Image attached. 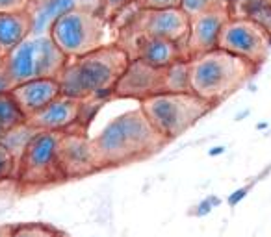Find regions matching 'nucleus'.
<instances>
[{"mask_svg": "<svg viewBox=\"0 0 271 237\" xmlns=\"http://www.w3.org/2000/svg\"><path fill=\"white\" fill-rule=\"evenodd\" d=\"M249 115H251V109H249V108H245V109H242V111H238V113L234 115V121H236V123H240V121L247 118Z\"/></svg>", "mask_w": 271, "mask_h": 237, "instance_id": "nucleus-30", "label": "nucleus"}, {"mask_svg": "<svg viewBox=\"0 0 271 237\" xmlns=\"http://www.w3.org/2000/svg\"><path fill=\"white\" fill-rule=\"evenodd\" d=\"M38 132L39 130L33 128L30 123H24V124H21V126L6 130L0 146L10 152L11 156H13V160L17 162V165H19L22 154H24V150H26L28 145H30V141L33 139V135L38 134Z\"/></svg>", "mask_w": 271, "mask_h": 237, "instance_id": "nucleus-18", "label": "nucleus"}, {"mask_svg": "<svg viewBox=\"0 0 271 237\" xmlns=\"http://www.w3.org/2000/svg\"><path fill=\"white\" fill-rule=\"evenodd\" d=\"M140 108L152 128L169 143L195 126L214 106L193 93H158L140 102Z\"/></svg>", "mask_w": 271, "mask_h": 237, "instance_id": "nucleus-4", "label": "nucleus"}, {"mask_svg": "<svg viewBox=\"0 0 271 237\" xmlns=\"http://www.w3.org/2000/svg\"><path fill=\"white\" fill-rule=\"evenodd\" d=\"M258 132H264V130H267L269 128V123H266V121H262V123H256V126H255Z\"/></svg>", "mask_w": 271, "mask_h": 237, "instance_id": "nucleus-32", "label": "nucleus"}, {"mask_svg": "<svg viewBox=\"0 0 271 237\" xmlns=\"http://www.w3.org/2000/svg\"><path fill=\"white\" fill-rule=\"evenodd\" d=\"M61 135L63 134L39 130L22 154L15 178H19L26 185H45L65 180L60 167Z\"/></svg>", "mask_w": 271, "mask_h": 237, "instance_id": "nucleus-6", "label": "nucleus"}, {"mask_svg": "<svg viewBox=\"0 0 271 237\" xmlns=\"http://www.w3.org/2000/svg\"><path fill=\"white\" fill-rule=\"evenodd\" d=\"M269 173H271V163H269V165H267L266 169H264V171H262L260 174H256V176H255V182H260V180H264V178H266Z\"/></svg>", "mask_w": 271, "mask_h": 237, "instance_id": "nucleus-31", "label": "nucleus"}, {"mask_svg": "<svg viewBox=\"0 0 271 237\" xmlns=\"http://www.w3.org/2000/svg\"><path fill=\"white\" fill-rule=\"evenodd\" d=\"M128 65L130 56L119 45H108L91 54L69 59L58 76L61 95L75 100L108 102Z\"/></svg>", "mask_w": 271, "mask_h": 237, "instance_id": "nucleus-1", "label": "nucleus"}, {"mask_svg": "<svg viewBox=\"0 0 271 237\" xmlns=\"http://www.w3.org/2000/svg\"><path fill=\"white\" fill-rule=\"evenodd\" d=\"M91 143L100 169L136 162L167 145V141L147 121L140 104L138 108L110 118L103 130L91 137Z\"/></svg>", "mask_w": 271, "mask_h": 237, "instance_id": "nucleus-2", "label": "nucleus"}, {"mask_svg": "<svg viewBox=\"0 0 271 237\" xmlns=\"http://www.w3.org/2000/svg\"><path fill=\"white\" fill-rule=\"evenodd\" d=\"M228 19L230 11L227 8H219L190 19V35L184 47V59L190 61L197 56L219 49V37Z\"/></svg>", "mask_w": 271, "mask_h": 237, "instance_id": "nucleus-10", "label": "nucleus"}, {"mask_svg": "<svg viewBox=\"0 0 271 237\" xmlns=\"http://www.w3.org/2000/svg\"><path fill=\"white\" fill-rule=\"evenodd\" d=\"M163 93V69H154L140 59H130L114 91L115 98L143 102L145 98Z\"/></svg>", "mask_w": 271, "mask_h": 237, "instance_id": "nucleus-11", "label": "nucleus"}, {"mask_svg": "<svg viewBox=\"0 0 271 237\" xmlns=\"http://www.w3.org/2000/svg\"><path fill=\"white\" fill-rule=\"evenodd\" d=\"M10 228L11 226H0V237H10Z\"/></svg>", "mask_w": 271, "mask_h": 237, "instance_id": "nucleus-34", "label": "nucleus"}, {"mask_svg": "<svg viewBox=\"0 0 271 237\" xmlns=\"http://www.w3.org/2000/svg\"><path fill=\"white\" fill-rule=\"evenodd\" d=\"M140 10H177L180 0H134Z\"/></svg>", "mask_w": 271, "mask_h": 237, "instance_id": "nucleus-25", "label": "nucleus"}, {"mask_svg": "<svg viewBox=\"0 0 271 237\" xmlns=\"http://www.w3.org/2000/svg\"><path fill=\"white\" fill-rule=\"evenodd\" d=\"M221 206V199L217 194H208L206 199H202L197 206H193V210L190 211V215L197 217V219H202V217L210 215L212 211Z\"/></svg>", "mask_w": 271, "mask_h": 237, "instance_id": "nucleus-23", "label": "nucleus"}, {"mask_svg": "<svg viewBox=\"0 0 271 237\" xmlns=\"http://www.w3.org/2000/svg\"><path fill=\"white\" fill-rule=\"evenodd\" d=\"M24 123H28V117L17 104L13 95L11 93L0 95V126L4 130H11Z\"/></svg>", "mask_w": 271, "mask_h": 237, "instance_id": "nucleus-20", "label": "nucleus"}, {"mask_svg": "<svg viewBox=\"0 0 271 237\" xmlns=\"http://www.w3.org/2000/svg\"><path fill=\"white\" fill-rule=\"evenodd\" d=\"M11 95L30 118L61 97V86L58 78H36L15 86L11 89Z\"/></svg>", "mask_w": 271, "mask_h": 237, "instance_id": "nucleus-15", "label": "nucleus"}, {"mask_svg": "<svg viewBox=\"0 0 271 237\" xmlns=\"http://www.w3.org/2000/svg\"><path fill=\"white\" fill-rule=\"evenodd\" d=\"M10 237H58V232L47 224H17L10 228Z\"/></svg>", "mask_w": 271, "mask_h": 237, "instance_id": "nucleus-22", "label": "nucleus"}, {"mask_svg": "<svg viewBox=\"0 0 271 237\" xmlns=\"http://www.w3.org/2000/svg\"><path fill=\"white\" fill-rule=\"evenodd\" d=\"M255 180L253 182H249V183H245V185H242V187H238L236 191H232V193L228 194L227 196V204H228V208H236V206L242 202V200H245L247 199V194L251 193V189L255 187Z\"/></svg>", "mask_w": 271, "mask_h": 237, "instance_id": "nucleus-27", "label": "nucleus"}, {"mask_svg": "<svg viewBox=\"0 0 271 237\" xmlns=\"http://www.w3.org/2000/svg\"><path fill=\"white\" fill-rule=\"evenodd\" d=\"M108 19L95 11H73L52 24L49 35L69 59L108 47Z\"/></svg>", "mask_w": 271, "mask_h": 237, "instance_id": "nucleus-5", "label": "nucleus"}, {"mask_svg": "<svg viewBox=\"0 0 271 237\" xmlns=\"http://www.w3.org/2000/svg\"><path fill=\"white\" fill-rule=\"evenodd\" d=\"M163 93H191L188 59H179L177 63L163 69Z\"/></svg>", "mask_w": 271, "mask_h": 237, "instance_id": "nucleus-19", "label": "nucleus"}, {"mask_svg": "<svg viewBox=\"0 0 271 237\" xmlns=\"http://www.w3.org/2000/svg\"><path fill=\"white\" fill-rule=\"evenodd\" d=\"M132 45H134V54L130 56V59H140L154 69H167L169 65L177 63L179 59H184L179 45L165 39L134 35Z\"/></svg>", "mask_w": 271, "mask_h": 237, "instance_id": "nucleus-16", "label": "nucleus"}, {"mask_svg": "<svg viewBox=\"0 0 271 237\" xmlns=\"http://www.w3.org/2000/svg\"><path fill=\"white\" fill-rule=\"evenodd\" d=\"M0 70L8 76L13 87L24 82L45 78L43 63V37L30 35L6 58L0 59Z\"/></svg>", "mask_w": 271, "mask_h": 237, "instance_id": "nucleus-9", "label": "nucleus"}, {"mask_svg": "<svg viewBox=\"0 0 271 237\" xmlns=\"http://www.w3.org/2000/svg\"><path fill=\"white\" fill-rule=\"evenodd\" d=\"M240 2H242V0H223V4H225V8H232V6H238Z\"/></svg>", "mask_w": 271, "mask_h": 237, "instance_id": "nucleus-33", "label": "nucleus"}, {"mask_svg": "<svg viewBox=\"0 0 271 237\" xmlns=\"http://www.w3.org/2000/svg\"><path fill=\"white\" fill-rule=\"evenodd\" d=\"M126 30H130L134 35H145V37L165 39L171 43L179 45L184 56V47L190 35V17L184 11L177 10H140L132 19Z\"/></svg>", "mask_w": 271, "mask_h": 237, "instance_id": "nucleus-8", "label": "nucleus"}, {"mask_svg": "<svg viewBox=\"0 0 271 237\" xmlns=\"http://www.w3.org/2000/svg\"><path fill=\"white\" fill-rule=\"evenodd\" d=\"M219 49L258 67L269 56L271 33L251 19L230 17L223 26Z\"/></svg>", "mask_w": 271, "mask_h": 237, "instance_id": "nucleus-7", "label": "nucleus"}, {"mask_svg": "<svg viewBox=\"0 0 271 237\" xmlns=\"http://www.w3.org/2000/svg\"><path fill=\"white\" fill-rule=\"evenodd\" d=\"M225 152H227V146L217 145V146H212V148H208V156H210V157H217V156H223Z\"/></svg>", "mask_w": 271, "mask_h": 237, "instance_id": "nucleus-29", "label": "nucleus"}, {"mask_svg": "<svg viewBox=\"0 0 271 237\" xmlns=\"http://www.w3.org/2000/svg\"><path fill=\"white\" fill-rule=\"evenodd\" d=\"M17 162L13 160L10 152L0 146V182H4L8 178L17 176Z\"/></svg>", "mask_w": 271, "mask_h": 237, "instance_id": "nucleus-24", "label": "nucleus"}, {"mask_svg": "<svg viewBox=\"0 0 271 237\" xmlns=\"http://www.w3.org/2000/svg\"><path fill=\"white\" fill-rule=\"evenodd\" d=\"M219 8H225L223 0H180V10L190 19L208 13V11L219 10Z\"/></svg>", "mask_w": 271, "mask_h": 237, "instance_id": "nucleus-21", "label": "nucleus"}, {"mask_svg": "<svg viewBox=\"0 0 271 237\" xmlns=\"http://www.w3.org/2000/svg\"><path fill=\"white\" fill-rule=\"evenodd\" d=\"M60 167L65 180L97 173L100 169L91 139L84 132H71L61 135Z\"/></svg>", "mask_w": 271, "mask_h": 237, "instance_id": "nucleus-12", "label": "nucleus"}, {"mask_svg": "<svg viewBox=\"0 0 271 237\" xmlns=\"http://www.w3.org/2000/svg\"><path fill=\"white\" fill-rule=\"evenodd\" d=\"M32 35V19L26 13H0V59Z\"/></svg>", "mask_w": 271, "mask_h": 237, "instance_id": "nucleus-17", "label": "nucleus"}, {"mask_svg": "<svg viewBox=\"0 0 271 237\" xmlns=\"http://www.w3.org/2000/svg\"><path fill=\"white\" fill-rule=\"evenodd\" d=\"M82 102L69 97H58L52 104H49L39 113L32 115L28 123L41 132H56V134H71L82 132L80 130V113Z\"/></svg>", "mask_w": 271, "mask_h": 237, "instance_id": "nucleus-14", "label": "nucleus"}, {"mask_svg": "<svg viewBox=\"0 0 271 237\" xmlns=\"http://www.w3.org/2000/svg\"><path fill=\"white\" fill-rule=\"evenodd\" d=\"M11 89H13V84H11L10 80H8V76L0 70V95H6V93H11Z\"/></svg>", "mask_w": 271, "mask_h": 237, "instance_id": "nucleus-28", "label": "nucleus"}, {"mask_svg": "<svg viewBox=\"0 0 271 237\" xmlns=\"http://www.w3.org/2000/svg\"><path fill=\"white\" fill-rule=\"evenodd\" d=\"M32 0H0V13H26Z\"/></svg>", "mask_w": 271, "mask_h": 237, "instance_id": "nucleus-26", "label": "nucleus"}, {"mask_svg": "<svg viewBox=\"0 0 271 237\" xmlns=\"http://www.w3.org/2000/svg\"><path fill=\"white\" fill-rule=\"evenodd\" d=\"M103 0H32L28 15L32 19V35H47L58 19L73 11L100 13Z\"/></svg>", "mask_w": 271, "mask_h": 237, "instance_id": "nucleus-13", "label": "nucleus"}, {"mask_svg": "<svg viewBox=\"0 0 271 237\" xmlns=\"http://www.w3.org/2000/svg\"><path fill=\"white\" fill-rule=\"evenodd\" d=\"M4 134H6V130L0 126V143H2V137H4Z\"/></svg>", "mask_w": 271, "mask_h": 237, "instance_id": "nucleus-35", "label": "nucleus"}, {"mask_svg": "<svg viewBox=\"0 0 271 237\" xmlns=\"http://www.w3.org/2000/svg\"><path fill=\"white\" fill-rule=\"evenodd\" d=\"M256 69L249 61L216 49L190 59V89L210 106H217L245 86Z\"/></svg>", "mask_w": 271, "mask_h": 237, "instance_id": "nucleus-3", "label": "nucleus"}]
</instances>
